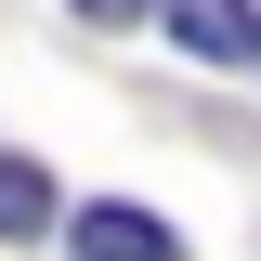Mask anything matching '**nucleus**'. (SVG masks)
<instances>
[{
  "label": "nucleus",
  "instance_id": "1",
  "mask_svg": "<svg viewBox=\"0 0 261 261\" xmlns=\"http://www.w3.org/2000/svg\"><path fill=\"white\" fill-rule=\"evenodd\" d=\"M79 261H183V235L157 209H130V196H92L79 209Z\"/></svg>",
  "mask_w": 261,
  "mask_h": 261
},
{
  "label": "nucleus",
  "instance_id": "2",
  "mask_svg": "<svg viewBox=\"0 0 261 261\" xmlns=\"http://www.w3.org/2000/svg\"><path fill=\"white\" fill-rule=\"evenodd\" d=\"M157 13H170V39H183L196 65H248L261 53V13L248 0H157Z\"/></svg>",
  "mask_w": 261,
  "mask_h": 261
},
{
  "label": "nucleus",
  "instance_id": "3",
  "mask_svg": "<svg viewBox=\"0 0 261 261\" xmlns=\"http://www.w3.org/2000/svg\"><path fill=\"white\" fill-rule=\"evenodd\" d=\"M0 235H53V170L0 157Z\"/></svg>",
  "mask_w": 261,
  "mask_h": 261
},
{
  "label": "nucleus",
  "instance_id": "4",
  "mask_svg": "<svg viewBox=\"0 0 261 261\" xmlns=\"http://www.w3.org/2000/svg\"><path fill=\"white\" fill-rule=\"evenodd\" d=\"M130 13H144V0H79V27H130Z\"/></svg>",
  "mask_w": 261,
  "mask_h": 261
}]
</instances>
